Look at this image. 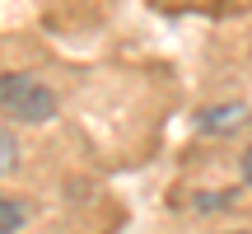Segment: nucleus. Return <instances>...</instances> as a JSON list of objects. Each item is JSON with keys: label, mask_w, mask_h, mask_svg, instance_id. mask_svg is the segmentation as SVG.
Here are the masks:
<instances>
[{"label": "nucleus", "mask_w": 252, "mask_h": 234, "mask_svg": "<svg viewBox=\"0 0 252 234\" xmlns=\"http://www.w3.org/2000/svg\"><path fill=\"white\" fill-rule=\"evenodd\" d=\"M56 94L47 89L37 75H24V71H0V117L9 122H24V126H42L56 117Z\"/></svg>", "instance_id": "1"}, {"label": "nucleus", "mask_w": 252, "mask_h": 234, "mask_svg": "<svg viewBox=\"0 0 252 234\" xmlns=\"http://www.w3.org/2000/svg\"><path fill=\"white\" fill-rule=\"evenodd\" d=\"M24 220H28V206H24V201H14V197H0V234H14V230H24Z\"/></svg>", "instance_id": "2"}, {"label": "nucleus", "mask_w": 252, "mask_h": 234, "mask_svg": "<svg viewBox=\"0 0 252 234\" xmlns=\"http://www.w3.org/2000/svg\"><path fill=\"white\" fill-rule=\"evenodd\" d=\"M238 117H243V103H229V108L206 113V126H215V131H229V126H238Z\"/></svg>", "instance_id": "3"}, {"label": "nucleus", "mask_w": 252, "mask_h": 234, "mask_svg": "<svg viewBox=\"0 0 252 234\" xmlns=\"http://www.w3.org/2000/svg\"><path fill=\"white\" fill-rule=\"evenodd\" d=\"M14 164H19V145H14V136L0 126V173H9Z\"/></svg>", "instance_id": "4"}, {"label": "nucleus", "mask_w": 252, "mask_h": 234, "mask_svg": "<svg viewBox=\"0 0 252 234\" xmlns=\"http://www.w3.org/2000/svg\"><path fill=\"white\" fill-rule=\"evenodd\" d=\"M238 169H243V178H248V188H252V145L243 150V159H238Z\"/></svg>", "instance_id": "5"}, {"label": "nucleus", "mask_w": 252, "mask_h": 234, "mask_svg": "<svg viewBox=\"0 0 252 234\" xmlns=\"http://www.w3.org/2000/svg\"><path fill=\"white\" fill-rule=\"evenodd\" d=\"M229 234H252V230H229Z\"/></svg>", "instance_id": "6"}]
</instances>
